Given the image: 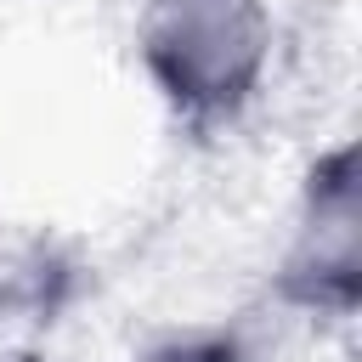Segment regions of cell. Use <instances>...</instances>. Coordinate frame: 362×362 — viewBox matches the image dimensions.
Returning a JSON list of instances; mask_svg holds the SVG:
<instances>
[{
    "mask_svg": "<svg viewBox=\"0 0 362 362\" xmlns=\"http://www.w3.org/2000/svg\"><path fill=\"white\" fill-rule=\"evenodd\" d=\"M136 57L175 119L221 124L238 119L266 79L272 11L266 0H147Z\"/></svg>",
    "mask_w": 362,
    "mask_h": 362,
    "instance_id": "1",
    "label": "cell"
},
{
    "mask_svg": "<svg viewBox=\"0 0 362 362\" xmlns=\"http://www.w3.org/2000/svg\"><path fill=\"white\" fill-rule=\"evenodd\" d=\"M362 288V192H356V147H334L311 164L300 221L283 255V294L317 311L345 317Z\"/></svg>",
    "mask_w": 362,
    "mask_h": 362,
    "instance_id": "2",
    "label": "cell"
},
{
    "mask_svg": "<svg viewBox=\"0 0 362 362\" xmlns=\"http://www.w3.org/2000/svg\"><path fill=\"white\" fill-rule=\"evenodd\" d=\"M0 362H28V356H23V351H6V345H0Z\"/></svg>",
    "mask_w": 362,
    "mask_h": 362,
    "instance_id": "3",
    "label": "cell"
}]
</instances>
